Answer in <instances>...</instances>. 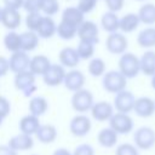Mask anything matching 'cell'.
I'll list each match as a JSON object with an SVG mask.
<instances>
[{"label":"cell","instance_id":"1","mask_svg":"<svg viewBox=\"0 0 155 155\" xmlns=\"http://www.w3.org/2000/svg\"><path fill=\"white\" fill-rule=\"evenodd\" d=\"M119 71L126 79H133L140 73L139 58L132 52H125L119 59Z\"/></svg>","mask_w":155,"mask_h":155},{"label":"cell","instance_id":"2","mask_svg":"<svg viewBox=\"0 0 155 155\" xmlns=\"http://www.w3.org/2000/svg\"><path fill=\"white\" fill-rule=\"evenodd\" d=\"M102 85L107 92L116 94V93L126 90L127 79L119 70H109L103 75Z\"/></svg>","mask_w":155,"mask_h":155},{"label":"cell","instance_id":"3","mask_svg":"<svg viewBox=\"0 0 155 155\" xmlns=\"http://www.w3.org/2000/svg\"><path fill=\"white\" fill-rule=\"evenodd\" d=\"M133 142L138 150H150L155 145V131L149 126H142L134 131Z\"/></svg>","mask_w":155,"mask_h":155},{"label":"cell","instance_id":"4","mask_svg":"<svg viewBox=\"0 0 155 155\" xmlns=\"http://www.w3.org/2000/svg\"><path fill=\"white\" fill-rule=\"evenodd\" d=\"M93 104H94L93 94L90 90L81 88V90L74 92V94L71 97V107L75 111L80 113V114H84V113L91 110Z\"/></svg>","mask_w":155,"mask_h":155},{"label":"cell","instance_id":"5","mask_svg":"<svg viewBox=\"0 0 155 155\" xmlns=\"http://www.w3.org/2000/svg\"><path fill=\"white\" fill-rule=\"evenodd\" d=\"M13 84H15V87L18 91H22L25 97L33 96V93L36 91L35 75L31 71H29V70L16 74Z\"/></svg>","mask_w":155,"mask_h":155},{"label":"cell","instance_id":"6","mask_svg":"<svg viewBox=\"0 0 155 155\" xmlns=\"http://www.w3.org/2000/svg\"><path fill=\"white\" fill-rule=\"evenodd\" d=\"M109 127L117 134H128L133 131L134 122L128 114L114 113V115L109 120Z\"/></svg>","mask_w":155,"mask_h":155},{"label":"cell","instance_id":"7","mask_svg":"<svg viewBox=\"0 0 155 155\" xmlns=\"http://www.w3.org/2000/svg\"><path fill=\"white\" fill-rule=\"evenodd\" d=\"M134 102H136L134 94L128 90H124L115 94L113 107L114 109H116V113L130 114L131 111H133Z\"/></svg>","mask_w":155,"mask_h":155},{"label":"cell","instance_id":"8","mask_svg":"<svg viewBox=\"0 0 155 155\" xmlns=\"http://www.w3.org/2000/svg\"><path fill=\"white\" fill-rule=\"evenodd\" d=\"M80 41H87L91 44H98L99 41V31H98V25L92 22V21H84L79 28H78V34Z\"/></svg>","mask_w":155,"mask_h":155},{"label":"cell","instance_id":"9","mask_svg":"<svg viewBox=\"0 0 155 155\" xmlns=\"http://www.w3.org/2000/svg\"><path fill=\"white\" fill-rule=\"evenodd\" d=\"M128 46V41L122 33H113L109 34L105 40L107 50L113 54H124Z\"/></svg>","mask_w":155,"mask_h":155},{"label":"cell","instance_id":"10","mask_svg":"<svg viewBox=\"0 0 155 155\" xmlns=\"http://www.w3.org/2000/svg\"><path fill=\"white\" fill-rule=\"evenodd\" d=\"M91 127H92V124L90 117L84 114H79L74 116L69 124V130L71 134L75 137H85L91 131Z\"/></svg>","mask_w":155,"mask_h":155},{"label":"cell","instance_id":"11","mask_svg":"<svg viewBox=\"0 0 155 155\" xmlns=\"http://www.w3.org/2000/svg\"><path fill=\"white\" fill-rule=\"evenodd\" d=\"M90 111H91L92 117L96 121L104 122V121H109L110 117L114 115V107L111 103L107 101H101V102L94 103Z\"/></svg>","mask_w":155,"mask_h":155},{"label":"cell","instance_id":"12","mask_svg":"<svg viewBox=\"0 0 155 155\" xmlns=\"http://www.w3.org/2000/svg\"><path fill=\"white\" fill-rule=\"evenodd\" d=\"M65 70L61 64H51L48 70L42 75V80L45 85L50 87H56L64 81Z\"/></svg>","mask_w":155,"mask_h":155},{"label":"cell","instance_id":"13","mask_svg":"<svg viewBox=\"0 0 155 155\" xmlns=\"http://www.w3.org/2000/svg\"><path fill=\"white\" fill-rule=\"evenodd\" d=\"M8 64H10V70L13 71L15 74H18V73L29 70L30 58L25 52L18 51L11 54L8 59Z\"/></svg>","mask_w":155,"mask_h":155},{"label":"cell","instance_id":"14","mask_svg":"<svg viewBox=\"0 0 155 155\" xmlns=\"http://www.w3.org/2000/svg\"><path fill=\"white\" fill-rule=\"evenodd\" d=\"M85 81H86V79H85V75L82 71H80L78 69H71L68 73H65V78H64L63 84L67 87V90L76 92L79 90L84 88Z\"/></svg>","mask_w":155,"mask_h":155},{"label":"cell","instance_id":"15","mask_svg":"<svg viewBox=\"0 0 155 155\" xmlns=\"http://www.w3.org/2000/svg\"><path fill=\"white\" fill-rule=\"evenodd\" d=\"M133 111L136 113L137 116L143 117V119H147V117L153 116V114L155 113L154 99H151L150 97H147V96L136 98Z\"/></svg>","mask_w":155,"mask_h":155},{"label":"cell","instance_id":"16","mask_svg":"<svg viewBox=\"0 0 155 155\" xmlns=\"http://www.w3.org/2000/svg\"><path fill=\"white\" fill-rule=\"evenodd\" d=\"M21 13L18 10L8 8V7H2L1 8V23L5 28L10 30H15L21 25Z\"/></svg>","mask_w":155,"mask_h":155},{"label":"cell","instance_id":"17","mask_svg":"<svg viewBox=\"0 0 155 155\" xmlns=\"http://www.w3.org/2000/svg\"><path fill=\"white\" fill-rule=\"evenodd\" d=\"M7 145L15 151H25L34 147V139L31 136L18 133L8 139Z\"/></svg>","mask_w":155,"mask_h":155},{"label":"cell","instance_id":"18","mask_svg":"<svg viewBox=\"0 0 155 155\" xmlns=\"http://www.w3.org/2000/svg\"><path fill=\"white\" fill-rule=\"evenodd\" d=\"M58 58L61 62V65L64 68H75L80 63V57L75 48L73 47H64L59 51Z\"/></svg>","mask_w":155,"mask_h":155},{"label":"cell","instance_id":"19","mask_svg":"<svg viewBox=\"0 0 155 155\" xmlns=\"http://www.w3.org/2000/svg\"><path fill=\"white\" fill-rule=\"evenodd\" d=\"M40 121H39V117L34 116V115H25L23 116L21 120H19V124H18V127H19V131L21 133L23 134H28V136H33L38 132L39 127H40Z\"/></svg>","mask_w":155,"mask_h":155},{"label":"cell","instance_id":"20","mask_svg":"<svg viewBox=\"0 0 155 155\" xmlns=\"http://www.w3.org/2000/svg\"><path fill=\"white\" fill-rule=\"evenodd\" d=\"M50 59L44 54H36L33 58H30L29 64V71H31L34 75H44L48 68L51 67Z\"/></svg>","mask_w":155,"mask_h":155},{"label":"cell","instance_id":"21","mask_svg":"<svg viewBox=\"0 0 155 155\" xmlns=\"http://www.w3.org/2000/svg\"><path fill=\"white\" fill-rule=\"evenodd\" d=\"M140 71L147 76H153L155 74V51L148 50L139 58Z\"/></svg>","mask_w":155,"mask_h":155},{"label":"cell","instance_id":"22","mask_svg":"<svg viewBox=\"0 0 155 155\" xmlns=\"http://www.w3.org/2000/svg\"><path fill=\"white\" fill-rule=\"evenodd\" d=\"M56 29H57V25L54 21L48 16H42V19L36 29V34L39 38L50 39L56 34Z\"/></svg>","mask_w":155,"mask_h":155},{"label":"cell","instance_id":"23","mask_svg":"<svg viewBox=\"0 0 155 155\" xmlns=\"http://www.w3.org/2000/svg\"><path fill=\"white\" fill-rule=\"evenodd\" d=\"M117 138H119V134L115 131H113L110 127L102 128L97 134V140H98L99 145L103 148L115 147L117 143Z\"/></svg>","mask_w":155,"mask_h":155},{"label":"cell","instance_id":"24","mask_svg":"<svg viewBox=\"0 0 155 155\" xmlns=\"http://www.w3.org/2000/svg\"><path fill=\"white\" fill-rule=\"evenodd\" d=\"M21 38V51L23 52H30L34 51L39 45V36L35 31H23L19 34Z\"/></svg>","mask_w":155,"mask_h":155},{"label":"cell","instance_id":"25","mask_svg":"<svg viewBox=\"0 0 155 155\" xmlns=\"http://www.w3.org/2000/svg\"><path fill=\"white\" fill-rule=\"evenodd\" d=\"M35 136L40 143L50 144V143H53L57 138V128L50 124L41 125L38 130V132L35 133Z\"/></svg>","mask_w":155,"mask_h":155},{"label":"cell","instance_id":"26","mask_svg":"<svg viewBox=\"0 0 155 155\" xmlns=\"http://www.w3.org/2000/svg\"><path fill=\"white\" fill-rule=\"evenodd\" d=\"M137 44L144 48L155 47V27L142 29L137 35Z\"/></svg>","mask_w":155,"mask_h":155},{"label":"cell","instance_id":"27","mask_svg":"<svg viewBox=\"0 0 155 155\" xmlns=\"http://www.w3.org/2000/svg\"><path fill=\"white\" fill-rule=\"evenodd\" d=\"M28 109H29L30 115H34V116L39 117V116L44 115L47 111V109H48V102L46 101L45 97H41V96L33 97L29 101Z\"/></svg>","mask_w":155,"mask_h":155},{"label":"cell","instance_id":"28","mask_svg":"<svg viewBox=\"0 0 155 155\" xmlns=\"http://www.w3.org/2000/svg\"><path fill=\"white\" fill-rule=\"evenodd\" d=\"M140 21L138 18L137 13H126L125 16H122L120 18V23H119V29L122 33H132L134 31L138 25H139Z\"/></svg>","mask_w":155,"mask_h":155},{"label":"cell","instance_id":"29","mask_svg":"<svg viewBox=\"0 0 155 155\" xmlns=\"http://www.w3.org/2000/svg\"><path fill=\"white\" fill-rule=\"evenodd\" d=\"M119 23H120V18L114 12L107 11L102 16V18H101V25H102V28L105 31H108L109 34L116 33L119 30Z\"/></svg>","mask_w":155,"mask_h":155},{"label":"cell","instance_id":"30","mask_svg":"<svg viewBox=\"0 0 155 155\" xmlns=\"http://www.w3.org/2000/svg\"><path fill=\"white\" fill-rule=\"evenodd\" d=\"M62 21L70 23L73 25H75L76 28H79V25L85 21L84 19V15L78 10L76 6H69L67 7L63 13H62Z\"/></svg>","mask_w":155,"mask_h":155},{"label":"cell","instance_id":"31","mask_svg":"<svg viewBox=\"0 0 155 155\" xmlns=\"http://www.w3.org/2000/svg\"><path fill=\"white\" fill-rule=\"evenodd\" d=\"M138 18L140 23L144 24H154L155 23V4L147 2L142 5L138 10Z\"/></svg>","mask_w":155,"mask_h":155},{"label":"cell","instance_id":"32","mask_svg":"<svg viewBox=\"0 0 155 155\" xmlns=\"http://www.w3.org/2000/svg\"><path fill=\"white\" fill-rule=\"evenodd\" d=\"M56 34L63 40H71L78 34V28L75 25H73L70 23H67V22L61 19V22L57 25Z\"/></svg>","mask_w":155,"mask_h":155},{"label":"cell","instance_id":"33","mask_svg":"<svg viewBox=\"0 0 155 155\" xmlns=\"http://www.w3.org/2000/svg\"><path fill=\"white\" fill-rule=\"evenodd\" d=\"M4 45H5L6 50L8 52H11V53L21 51V38H19V34L16 33L15 30H10L4 38Z\"/></svg>","mask_w":155,"mask_h":155},{"label":"cell","instance_id":"34","mask_svg":"<svg viewBox=\"0 0 155 155\" xmlns=\"http://www.w3.org/2000/svg\"><path fill=\"white\" fill-rule=\"evenodd\" d=\"M105 62L102 58H91L88 62V73L94 78L103 76L105 74Z\"/></svg>","mask_w":155,"mask_h":155},{"label":"cell","instance_id":"35","mask_svg":"<svg viewBox=\"0 0 155 155\" xmlns=\"http://www.w3.org/2000/svg\"><path fill=\"white\" fill-rule=\"evenodd\" d=\"M80 59H90L94 53V45L87 41H79L78 47L75 48Z\"/></svg>","mask_w":155,"mask_h":155},{"label":"cell","instance_id":"36","mask_svg":"<svg viewBox=\"0 0 155 155\" xmlns=\"http://www.w3.org/2000/svg\"><path fill=\"white\" fill-rule=\"evenodd\" d=\"M59 10L58 0H40V11H42L46 16L51 17L56 15Z\"/></svg>","mask_w":155,"mask_h":155},{"label":"cell","instance_id":"37","mask_svg":"<svg viewBox=\"0 0 155 155\" xmlns=\"http://www.w3.org/2000/svg\"><path fill=\"white\" fill-rule=\"evenodd\" d=\"M115 155H139V150L134 144L131 143H121L116 147Z\"/></svg>","mask_w":155,"mask_h":155},{"label":"cell","instance_id":"38","mask_svg":"<svg viewBox=\"0 0 155 155\" xmlns=\"http://www.w3.org/2000/svg\"><path fill=\"white\" fill-rule=\"evenodd\" d=\"M41 19H42V16L40 15V12H38V13H28V16L25 17V25H27L28 30L36 33V29H38Z\"/></svg>","mask_w":155,"mask_h":155},{"label":"cell","instance_id":"39","mask_svg":"<svg viewBox=\"0 0 155 155\" xmlns=\"http://www.w3.org/2000/svg\"><path fill=\"white\" fill-rule=\"evenodd\" d=\"M97 1L98 0H79L78 2V10L82 13V15H86V13H91L94 7L97 6Z\"/></svg>","mask_w":155,"mask_h":155},{"label":"cell","instance_id":"40","mask_svg":"<svg viewBox=\"0 0 155 155\" xmlns=\"http://www.w3.org/2000/svg\"><path fill=\"white\" fill-rule=\"evenodd\" d=\"M23 8L28 13H38L40 12V0H24Z\"/></svg>","mask_w":155,"mask_h":155},{"label":"cell","instance_id":"41","mask_svg":"<svg viewBox=\"0 0 155 155\" xmlns=\"http://www.w3.org/2000/svg\"><path fill=\"white\" fill-rule=\"evenodd\" d=\"M10 113H11V103H10V101L6 97L0 96V117L5 119L6 116H8Z\"/></svg>","mask_w":155,"mask_h":155},{"label":"cell","instance_id":"42","mask_svg":"<svg viewBox=\"0 0 155 155\" xmlns=\"http://www.w3.org/2000/svg\"><path fill=\"white\" fill-rule=\"evenodd\" d=\"M73 155H94V149L92 145L87 143H82L75 148Z\"/></svg>","mask_w":155,"mask_h":155},{"label":"cell","instance_id":"43","mask_svg":"<svg viewBox=\"0 0 155 155\" xmlns=\"http://www.w3.org/2000/svg\"><path fill=\"white\" fill-rule=\"evenodd\" d=\"M105 1V5L108 7V11L109 12H119L120 10H122L124 7V2L125 0H104Z\"/></svg>","mask_w":155,"mask_h":155},{"label":"cell","instance_id":"44","mask_svg":"<svg viewBox=\"0 0 155 155\" xmlns=\"http://www.w3.org/2000/svg\"><path fill=\"white\" fill-rule=\"evenodd\" d=\"M10 70V64H8V59L4 56H0V78L5 76Z\"/></svg>","mask_w":155,"mask_h":155},{"label":"cell","instance_id":"45","mask_svg":"<svg viewBox=\"0 0 155 155\" xmlns=\"http://www.w3.org/2000/svg\"><path fill=\"white\" fill-rule=\"evenodd\" d=\"M2 1L5 7L13 10H19L21 7H23V2H24V0H2Z\"/></svg>","mask_w":155,"mask_h":155},{"label":"cell","instance_id":"46","mask_svg":"<svg viewBox=\"0 0 155 155\" xmlns=\"http://www.w3.org/2000/svg\"><path fill=\"white\" fill-rule=\"evenodd\" d=\"M0 155H17V151L11 149L7 144L6 145H0Z\"/></svg>","mask_w":155,"mask_h":155},{"label":"cell","instance_id":"47","mask_svg":"<svg viewBox=\"0 0 155 155\" xmlns=\"http://www.w3.org/2000/svg\"><path fill=\"white\" fill-rule=\"evenodd\" d=\"M52 155H73V153H70V151H69L68 149H65V148H59V149L54 150Z\"/></svg>","mask_w":155,"mask_h":155},{"label":"cell","instance_id":"48","mask_svg":"<svg viewBox=\"0 0 155 155\" xmlns=\"http://www.w3.org/2000/svg\"><path fill=\"white\" fill-rule=\"evenodd\" d=\"M150 85H151V87L155 90V74L151 76V80H150Z\"/></svg>","mask_w":155,"mask_h":155},{"label":"cell","instance_id":"49","mask_svg":"<svg viewBox=\"0 0 155 155\" xmlns=\"http://www.w3.org/2000/svg\"><path fill=\"white\" fill-rule=\"evenodd\" d=\"M2 120H4V119H1V117H0V126H1V124H2Z\"/></svg>","mask_w":155,"mask_h":155},{"label":"cell","instance_id":"50","mask_svg":"<svg viewBox=\"0 0 155 155\" xmlns=\"http://www.w3.org/2000/svg\"><path fill=\"white\" fill-rule=\"evenodd\" d=\"M0 21H1V8H0Z\"/></svg>","mask_w":155,"mask_h":155},{"label":"cell","instance_id":"51","mask_svg":"<svg viewBox=\"0 0 155 155\" xmlns=\"http://www.w3.org/2000/svg\"><path fill=\"white\" fill-rule=\"evenodd\" d=\"M154 107H155V99H154Z\"/></svg>","mask_w":155,"mask_h":155},{"label":"cell","instance_id":"52","mask_svg":"<svg viewBox=\"0 0 155 155\" xmlns=\"http://www.w3.org/2000/svg\"><path fill=\"white\" fill-rule=\"evenodd\" d=\"M31 155H36V154H31Z\"/></svg>","mask_w":155,"mask_h":155}]
</instances>
